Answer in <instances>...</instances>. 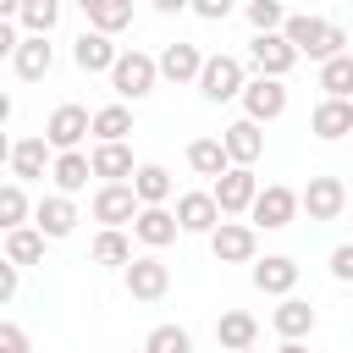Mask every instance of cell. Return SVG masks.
<instances>
[{
  "instance_id": "cell-32",
  "label": "cell",
  "mask_w": 353,
  "mask_h": 353,
  "mask_svg": "<svg viewBox=\"0 0 353 353\" xmlns=\"http://www.w3.org/2000/svg\"><path fill=\"white\" fill-rule=\"evenodd\" d=\"M320 88H325V99H353V50L320 66Z\"/></svg>"
},
{
  "instance_id": "cell-28",
  "label": "cell",
  "mask_w": 353,
  "mask_h": 353,
  "mask_svg": "<svg viewBox=\"0 0 353 353\" xmlns=\"http://www.w3.org/2000/svg\"><path fill=\"white\" fill-rule=\"evenodd\" d=\"M50 176H55V188H61V193H83V188H88V176H94V160H88L83 149H66V154H55Z\"/></svg>"
},
{
  "instance_id": "cell-45",
  "label": "cell",
  "mask_w": 353,
  "mask_h": 353,
  "mask_svg": "<svg viewBox=\"0 0 353 353\" xmlns=\"http://www.w3.org/2000/svg\"><path fill=\"white\" fill-rule=\"evenodd\" d=\"M77 6H83V11H94V6H99V0H77Z\"/></svg>"
},
{
  "instance_id": "cell-35",
  "label": "cell",
  "mask_w": 353,
  "mask_h": 353,
  "mask_svg": "<svg viewBox=\"0 0 353 353\" xmlns=\"http://www.w3.org/2000/svg\"><path fill=\"white\" fill-rule=\"evenodd\" d=\"M28 33H44L50 39V28L61 22V0H22V17H17Z\"/></svg>"
},
{
  "instance_id": "cell-26",
  "label": "cell",
  "mask_w": 353,
  "mask_h": 353,
  "mask_svg": "<svg viewBox=\"0 0 353 353\" xmlns=\"http://www.w3.org/2000/svg\"><path fill=\"white\" fill-rule=\"evenodd\" d=\"M88 160H94V176H99V182H132V171H138L127 143H94Z\"/></svg>"
},
{
  "instance_id": "cell-38",
  "label": "cell",
  "mask_w": 353,
  "mask_h": 353,
  "mask_svg": "<svg viewBox=\"0 0 353 353\" xmlns=\"http://www.w3.org/2000/svg\"><path fill=\"white\" fill-rule=\"evenodd\" d=\"M0 353H33L28 347V331L17 320H0Z\"/></svg>"
},
{
  "instance_id": "cell-18",
  "label": "cell",
  "mask_w": 353,
  "mask_h": 353,
  "mask_svg": "<svg viewBox=\"0 0 353 353\" xmlns=\"http://www.w3.org/2000/svg\"><path fill=\"white\" fill-rule=\"evenodd\" d=\"M176 232H182V221H176V210H165V204H143L138 221H132V237H138L143 248H165V243H176Z\"/></svg>"
},
{
  "instance_id": "cell-31",
  "label": "cell",
  "mask_w": 353,
  "mask_h": 353,
  "mask_svg": "<svg viewBox=\"0 0 353 353\" xmlns=\"http://www.w3.org/2000/svg\"><path fill=\"white\" fill-rule=\"evenodd\" d=\"M127 132H132V110L127 105H99L94 110V138L99 143H127Z\"/></svg>"
},
{
  "instance_id": "cell-22",
  "label": "cell",
  "mask_w": 353,
  "mask_h": 353,
  "mask_svg": "<svg viewBox=\"0 0 353 353\" xmlns=\"http://www.w3.org/2000/svg\"><path fill=\"white\" fill-rule=\"evenodd\" d=\"M50 66H55V50H50V39H44V33H28V39H22V50L11 55V72H17L22 83L50 77Z\"/></svg>"
},
{
  "instance_id": "cell-30",
  "label": "cell",
  "mask_w": 353,
  "mask_h": 353,
  "mask_svg": "<svg viewBox=\"0 0 353 353\" xmlns=\"http://www.w3.org/2000/svg\"><path fill=\"white\" fill-rule=\"evenodd\" d=\"M39 259H44V232L39 226L6 232V265H39Z\"/></svg>"
},
{
  "instance_id": "cell-5",
  "label": "cell",
  "mask_w": 353,
  "mask_h": 353,
  "mask_svg": "<svg viewBox=\"0 0 353 353\" xmlns=\"http://www.w3.org/2000/svg\"><path fill=\"white\" fill-rule=\"evenodd\" d=\"M243 88H248V72H243L237 55H210V61H204V72H199V94H204L210 105H221V99H243Z\"/></svg>"
},
{
  "instance_id": "cell-23",
  "label": "cell",
  "mask_w": 353,
  "mask_h": 353,
  "mask_svg": "<svg viewBox=\"0 0 353 353\" xmlns=\"http://www.w3.org/2000/svg\"><path fill=\"white\" fill-rule=\"evenodd\" d=\"M221 143H226L232 165H254V160L265 154V132H259V121H248V116H237V121L221 132Z\"/></svg>"
},
{
  "instance_id": "cell-29",
  "label": "cell",
  "mask_w": 353,
  "mask_h": 353,
  "mask_svg": "<svg viewBox=\"0 0 353 353\" xmlns=\"http://www.w3.org/2000/svg\"><path fill=\"white\" fill-rule=\"evenodd\" d=\"M132 188H138V199H143V204H165L176 182H171V171H165L160 160H143V165L132 171Z\"/></svg>"
},
{
  "instance_id": "cell-20",
  "label": "cell",
  "mask_w": 353,
  "mask_h": 353,
  "mask_svg": "<svg viewBox=\"0 0 353 353\" xmlns=\"http://www.w3.org/2000/svg\"><path fill=\"white\" fill-rule=\"evenodd\" d=\"M88 259H94V265H105V270H127L138 254H132V237H127L121 226H99V232H94V243H88Z\"/></svg>"
},
{
  "instance_id": "cell-6",
  "label": "cell",
  "mask_w": 353,
  "mask_h": 353,
  "mask_svg": "<svg viewBox=\"0 0 353 353\" xmlns=\"http://www.w3.org/2000/svg\"><path fill=\"white\" fill-rule=\"evenodd\" d=\"M298 210H303V193H292V188H281V182H265L259 199H254V210H248V221L265 226V232H281V226L298 221Z\"/></svg>"
},
{
  "instance_id": "cell-13",
  "label": "cell",
  "mask_w": 353,
  "mask_h": 353,
  "mask_svg": "<svg viewBox=\"0 0 353 353\" xmlns=\"http://www.w3.org/2000/svg\"><path fill=\"white\" fill-rule=\"evenodd\" d=\"M6 160H11V176H17V182H39V176L55 165V149H50V138L39 132V138H17V143L6 149Z\"/></svg>"
},
{
  "instance_id": "cell-7",
  "label": "cell",
  "mask_w": 353,
  "mask_h": 353,
  "mask_svg": "<svg viewBox=\"0 0 353 353\" xmlns=\"http://www.w3.org/2000/svg\"><path fill=\"white\" fill-rule=\"evenodd\" d=\"M215 204H221V215L226 221H237V215H248L254 210V199H259V176H254V165H232L226 176H215Z\"/></svg>"
},
{
  "instance_id": "cell-4",
  "label": "cell",
  "mask_w": 353,
  "mask_h": 353,
  "mask_svg": "<svg viewBox=\"0 0 353 353\" xmlns=\"http://www.w3.org/2000/svg\"><path fill=\"white\" fill-rule=\"evenodd\" d=\"M210 254L221 265H254L259 259V226L254 221H221L210 232Z\"/></svg>"
},
{
  "instance_id": "cell-8",
  "label": "cell",
  "mask_w": 353,
  "mask_h": 353,
  "mask_svg": "<svg viewBox=\"0 0 353 353\" xmlns=\"http://www.w3.org/2000/svg\"><path fill=\"white\" fill-rule=\"evenodd\" d=\"M121 281H127V292H132L138 303H160V298L171 292V265H165L160 254H138V259L121 270Z\"/></svg>"
},
{
  "instance_id": "cell-36",
  "label": "cell",
  "mask_w": 353,
  "mask_h": 353,
  "mask_svg": "<svg viewBox=\"0 0 353 353\" xmlns=\"http://www.w3.org/2000/svg\"><path fill=\"white\" fill-rule=\"evenodd\" d=\"M243 11H248V22H254V33H281V28H287V6H281V0H248Z\"/></svg>"
},
{
  "instance_id": "cell-33",
  "label": "cell",
  "mask_w": 353,
  "mask_h": 353,
  "mask_svg": "<svg viewBox=\"0 0 353 353\" xmlns=\"http://www.w3.org/2000/svg\"><path fill=\"white\" fill-rule=\"evenodd\" d=\"M28 215H33V210H28V193H22V182L11 176V182L0 188V226L17 232V226H28Z\"/></svg>"
},
{
  "instance_id": "cell-16",
  "label": "cell",
  "mask_w": 353,
  "mask_h": 353,
  "mask_svg": "<svg viewBox=\"0 0 353 353\" xmlns=\"http://www.w3.org/2000/svg\"><path fill=\"white\" fill-rule=\"evenodd\" d=\"M254 287H259L265 298H292V287H298V259H292V254H265V259H254Z\"/></svg>"
},
{
  "instance_id": "cell-11",
  "label": "cell",
  "mask_w": 353,
  "mask_h": 353,
  "mask_svg": "<svg viewBox=\"0 0 353 353\" xmlns=\"http://www.w3.org/2000/svg\"><path fill=\"white\" fill-rule=\"evenodd\" d=\"M287 110V83L281 77H248V88H243V116L248 121H276Z\"/></svg>"
},
{
  "instance_id": "cell-9",
  "label": "cell",
  "mask_w": 353,
  "mask_h": 353,
  "mask_svg": "<svg viewBox=\"0 0 353 353\" xmlns=\"http://www.w3.org/2000/svg\"><path fill=\"white\" fill-rule=\"evenodd\" d=\"M248 61H254L259 77H287V72L298 66V50H292L287 33H254V39H248Z\"/></svg>"
},
{
  "instance_id": "cell-40",
  "label": "cell",
  "mask_w": 353,
  "mask_h": 353,
  "mask_svg": "<svg viewBox=\"0 0 353 353\" xmlns=\"http://www.w3.org/2000/svg\"><path fill=\"white\" fill-rule=\"evenodd\" d=\"M232 6H237V0H193V11H199L204 22H221V17H232Z\"/></svg>"
},
{
  "instance_id": "cell-14",
  "label": "cell",
  "mask_w": 353,
  "mask_h": 353,
  "mask_svg": "<svg viewBox=\"0 0 353 353\" xmlns=\"http://www.w3.org/2000/svg\"><path fill=\"white\" fill-rule=\"evenodd\" d=\"M176 221H182V232H199V237H210L226 215H221V204H215V193H204V188H188V193H176Z\"/></svg>"
},
{
  "instance_id": "cell-17",
  "label": "cell",
  "mask_w": 353,
  "mask_h": 353,
  "mask_svg": "<svg viewBox=\"0 0 353 353\" xmlns=\"http://www.w3.org/2000/svg\"><path fill=\"white\" fill-rule=\"evenodd\" d=\"M72 61H77V72H110V66L121 61V50L110 44V33H99V28H83V33L72 39Z\"/></svg>"
},
{
  "instance_id": "cell-39",
  "label": "cell",
  "mask_w": 353,
  "mask_h": 353,
  "mask_svg": "<svg viewBox=\"0 0 353 353\" xmlns=\"http://www.w3.org/2000/svg\"><path fill=\"white\" fill-rule=\"evenodd\" d=\"M331 276L336 281H353V243H336L331 248Z\"/></svg>"
},
{
  "instance_id": "cell-15",
  "label": "cell",
  "mask_w": 353,
  "mask_h": 353,
  "mask_svg": "<svg viewBox=\"0 0 353 353\" xmlns=\"http://www.w3.org/2000/svg\"><path fill=\"white\" fill-rule=\"evenodd\" d=\"M77 204H72V193H44L39 204H33V226L44 232V237H72L77 232Z\"/></svg>"
},
{
  "instance_id": "cell-46",
  "label": "cell",
  "mask_w": 353,
  "mask_h": 353,
  "mask_svg": "<svg viewBox=\"0 0 353 353\" xmlns=\"http://www.w3.org/2000/svg\"><path fill=\"white\" fill-rule=\"evenodd\" d=\"M347 210H353V193H347Z\"/></svg>"
},
{
  "instance_id": "cell-10",
  "label": "cell",
  "mask_w": 353,
  "mask_h": 353,
  "mask_svg": "<svg viewBox=\"0 0 353 353\" xmlns=\"http://www.w3.org/2000/svg\"><path fill=\"white\" fill-rule=\"evenodd\" d=\"M88 132H94V110H83V105H55V110H50V121H44V138H50V149H55V154L77 149Z\"/></svg>"
},
{
  "instance_id": "cell-25",
  "label": "cell",
  "mask_w": 353,
  "mask_h": 353,
  "mask_svg": "<svg viewBox=\"0 0 353 353\" xmlns=\"http://www.w3.org/2000/svg\"><path fill=\"white\" fill-rule=\"evenodd\" d=\"M204 61L210 55H199V44H165L160 50V77H171V83H199V72H204Z\"/></svg>"
},
{
  "instance_id": "cell-43",
  "label": "cell",
  "mask_w": 353,
  "mask_h": 353,
  "mask_svg": "<svg viewBox=\"0 0 353 353\" xmlns=\"http://www.w3.org/2000/svg\"><path fill=\"white\" fill-rule=\"evenodd\" d=\"M0 11H6V22H17L22 17V0H0Z\"/></svg>"
},
{
  "instance_id": "cell-47",
  "label": "cell",
  "mask_w": 353,
  "mask_h": 353,
  "mask_svg": "<svg viewBox=\"0 0 353 353\" xmlns=\"http://www.w3.org/2000/svg\"><path fill=\"white\" fill-rule=\"evenodd\" d=\"M243 353H254V347H243Z\"/></svg>"
},
{
  "instance_id": "cell-3",
  "label": "cell",
  "mask_w": 353,
  "mask_h": 353,
  "mask_svg": "<svg viewBox=\"0 0 353 353\" xmlns=\"http://www.w3.org/2000/svg\"><path fill=\"white\" fill-rule=\"evenodd\" d=\"M138 210H143V199H138L132 182H99V188H94V204H88V215H94L99 226H132Z\"/></svg>"
},
{
  "instance_id": "cell-34",
  "label": "cell",
  "mask_w": 353,
  "mask_h": 353,
  "mask_svg": "<svg viewBox=\"0 0 353 353\" xmlns=\"http://www.w3.org/2000/svg\"><path fill=\"white\" fill-rule=\"evenodd\" d=\"M127 22H132V0H99L88 11V28H99V33H121Z\"/></svg>"
},
{
  "instance_id": "cell-24",
  "label": "cell",
  "mask_w": 353,
  "mask_h": 353,
  "mask_svg": "<svg viewBox=\"0 0 353 353\" xmlns=\"http://www.w3.org/2000/svg\"><path fill=\"white\" fill-rule=\"evenodd\" d=\"M215 342H221L226 353H243V347L259 342V320H254L248 309H221V320H215Z\"/></svg>"
},
{
  "instance_id": "cell-1",
  "label": "cell",
  "mask_w": 353,
  "mask_h": 353,
  "mask_svg": "<svg viewBox=\"0 0 353 353\" xmlns=\"http://www.w3.org/2000/svg\"><path fill=\"white\" fill-rule=\"evenodd\" d=\"M287 39H292V50L298 55H309V61H336V55H347V28L342 22H325V17H309V11H298V17H287V28H281Z\"/></svg>"
},
{
  "instance_id": "cell-44",
  "label": "cell",
  "mask_w": 353,
  "mask_h": 353,
  "mask_svg": "<svg viewBox=\"0 0 353 353\" xmlns=\"http://www.w3.org/2000/svg\"><path fill=\"white\" fill-rule=\"evenodd\" d=\"M276 353H309V347H303V342H281Z\"/></svg>"
},
{
  "instance_id": "cell-21",
  "label": "cell",
  "mask_w": 353,
  "mask_h": 353,
  "mask_svg": "<svg viewBox=\"0 0 353 353\" xmlns=\"http://www.w3.org/2000/svg\"><path fill=\"white\" fill-rule=\"evenodd\" d=\"M309 132L325 138V143L347 138V132H353V99H320V105L309 110Z\"/></svg>"
},
{
  "instance_id": "cell-19",
  "label": "cell",
  "mask_w": 353,
  "mask_h": 353,
  "mask_svg": "<svg viewBox=\"0 0 353 353\" xmlns=\"http://www.w3.org/2000/svg\"><path fill=\"white\" fill-rule=\"evenodd\" d=\"M270 325H276V336H281V342H303V336L314 331V303L292 292V298H281V303L270 309Z\"/></svg>"
},
{
  "instance_id": "cell-37",
  "label": "cell",
  "mask_w": 353,
  "mask_h": 353,
  "mask_svg": "<svg viewBox=\"0 0 353 353\" xmlns=\"http://www.w3.org/2000/svg\"><path fill=\"white\" fill-rule=\"evenodd\" d=\"M143 353H193V336L182 325H154L143 336Z\"/></svg>"
},
{
  "instance_id": "cell-41",
  "label": "cell",
  "mask_w": 353,
  "mask_h": 353,
  "mask_svg": "<svg viewBox=\"0 0 353 353\" xmlns=\"http://www.w3.org/2000/svg\"><path fill=\"white\" fill-rule=\"evenodd\" d=\"M17 270H22V265H0V298H6V303L17 298Z\"/></svg>"
},
{
  "instance_id": "cell-27",
  "label": "cell",
  "mask_w": 353,
  "mask_h": 353,
  "mask_svg": "<svg viewBox=\"0 0 353 353\" xmlns=\"http://www.w3.org/2000/svg\"><path fill=\"white\" fill-rule=\"evenodd\" d=\"M188 165H193L199 176H210V182H215V176H226V171H232V154H226V143H221V138H193V143H188Z\"/></svg>"
},
{
  "instance_id": "cell-42",
  "label": "cell",
  "mask_w": 353,
  "mask_h": 353,
  "mask_svg": "<svg viewBox=\"0 0 353 353\" xmlns=\"http://www.w3.org/2000/svg\"><path fill=\"white\" fill-rule=\"evenodd\" d=\"M160 17H176V11H193V0H149Z\"/></svg>"
},
{
  "instance_id": "cell-2",
  "label": "cell",
  "mask_w": 353,
  "mask_h": 353,
  "mask_svg": "<svg viewBox=\"0 0 353 353\" xmlns=\"http://www.w3.org/2000/svg\"><path fill=\"white\" fill-rule=\"evenodd\" d=\"M154 83H160V55L121 50V61L110 66V88H116L121 99H143V94H154Z\"/></svg>"
},
{
  "instance_id": "cell-12",
  "label": "cell",
  "mask_w": 353,
  "mask_h": 353,
  "mask_svg": "<svg viewBox=\"0 0 353 353\" xmlns=\"http://www.w3.org/2000/svg\"><path fill=\"white\" fill-rule=\"evenodd\" d=\"M347 182L342 176H309L303 182V210H309V221H336L342 210H347Z\"/></svg>"
}]
</instances>
